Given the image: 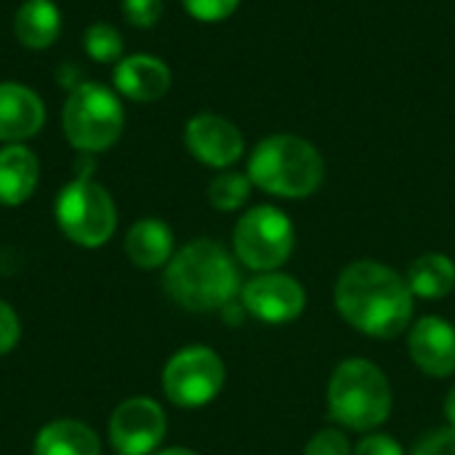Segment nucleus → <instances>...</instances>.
I'll return each mask as SVG.
<instances>
[{"label":"nucleus","instance_id":"obj_1","mask_svg":"<svg viewBox=\"0 0 455 455\" xmlns=\"http://www.w3.org/2000/svg\"><path fill=\"white\" fill-rule=\"evenodd\" d=\"M333 301L344 323L381 341L403 336L413 320V293L405 277L373 259H360L341 269Z\"/></svg>","mask_w":455,"mask_h":455},{"label":"nucleus","instance_id":"obj_2","mask_svg":"<svg viewBox=\"0 0 455 455\" xmlns=\"http://www.w3.org/2000/svg\"><path fill=\"white\" fill-rule=\"evenodd\" d=\"M165 293L187 312L227 309L240 288L237 259L216 240L200 237L173 253L163 275Z\"/></svg>","mask_w":455,"mask_h":455},{"label":"nucleus","instance_id":"obj_3","mask_svg":"<svg viewBox=\"0 0 455 455\" xmlns=\"http://www.w3.org/2000/svg\"><path fill=\"white\" fill-rule=\"evenodd\" d=\"M245 173L256 189L272 197L304 200L323 187L325 157L296 133H272L253 147Z\"/></svg>","mask_w":455,"mask_h":455},{"label":"nucleus","instance_id":"obj_4","mask_svg":"<svg viewBox=\"0 0 455 455\" xmlns=\"http://www.w3.org/2000/svg\"><path fill=\"white\" fill-rule=\"evenodd\" d=\"M392 405V384L376 363L365 357H349L331 373L328 413L344 429L373 432L387 424Z\"/></svg>","mask_w":455,"mask_h":455},{"label":"nucleus","instance_id":"obj_5","mask_svg":"<svg viewBox=\"0 0 455 455\" xmlns=\"http://www.w3.org/2000/svg\"><path fill=\"white\" fill-rule=\"evenodd\" d=\"M61 128L67 141L80 155L107 152L120 141L125 128V109L120 96L96 80L77 83L64 101Z\"/></svg>","mask_w":455,"mask_h":455},{"label":"nucleus","instance_id":"obj_6","mask_svg":"<svg viewBox=\"0 0 455 455\" xmlns=\"http://www.w3.org/2000/svg\"><path fill=\"white\" fill-rule=\"evenodd\" d=\"M61 235L80 248H101L117 229V208L112 195L91 176H75L61 187L53 203Z\"/></svg>","mask_w":455,"mask_h":455},{"label":"nucleus","instance_id":"obj_7","mask_svg":"<svg viewBox=\"0 0 455 455\" xmlns=\"http://www.w3.org/2000/svg\"><path fill=\"white\" fill-rule=\"evenodd\" d=\"M296 248V227L277 205L248 208L232 232L235 259L251 272H277Z\"/></svg>","mask_w":455,"mask_h":455},{"label":"nucleus","instance_id":"obj_8","mask_svg":"<svg viewBox=\"0 0 455 455\" xmlns=\"http://www.w3.org/2000/svg\"><path fill=\"white\" fill-rule=\"evenodd\" d=\"M227 381L224 360L203 344L179 349L163 368V395L176 408H203L213 403Z\"/></svg>","mask_w":455,"mask_h":455},{"label":"nucleus","instance_id":"obj_9","mask_svg":"<svg viewBox=\"0 0 455 455\" xmlns=\"http://www.w3.org/2000/svg\"><path fill=\"white\" fill-rule=\"evenodd\" d=\"M165 411L152 397H131L109 419V443L117 455H152L165 440Z\"/></svg>","mask_w":455,"mask_h":455},{"label":"nucleus","instance_id":"obj_10","mask_svg":"<svg viewBox=\"0 0 455 455\" xmlns=\"http://www.w3.org/2000/svg\"><path fill=\"white\" fill-rule=\"evenodd\" d=\"M243 309L267 325H288L307 309L304 285L285 272H264L248 280L240 291Z\"/></svg>","mask_w":455,"mask_h":455},{"label":"nucleus","instance_id":"obj_11","mask_svg":"<svg viewBox=\"0 0 455 455\" xmlns=\"http://www.w3.org/2000/svg\"><path fill=\"white\" fill-rule=\"evenodd\" d=\"M184 147L197 163L216 171H229L245 155V136L229 117L200 112L184 125Z\"/></svg>","mask_w":455,"mask_h":455},{"label":"nucleus","instance_id":"obj_12","mask_svg":"<svg viewBox=\"0 0 455 455\" xmlns=\"http://www.w3.org/2000/svg\"><path fill=\"white\" fill-rule=\"evenodd\" d=\"M408 355L424 376L451 379L455 373V328L437 315L416 320L408 333Z\"/></svg>","mask_w":455,"mask_h":455},{"label":"nucleus","instance_id":"obj_13","mask_svg":"<svg viewBox=\"0 0 455 455\" xmlns=\"http://www.w3.org/2000/svg\"><path fill=\"white\" fill-rule=\"evenodd\" d=\"M112 80L120 96L139 101V104H149V101L163 99L171 91L173 75H171V67L160 56L131 53L115 64Z\"/></svg>","mask_w":455,"mask_h":455},{"label":"nucleus","instance_id":"obj_14","mask_svg":"<svg viewBox=\"0 0 455 455\" xmlns=\"http://www.w3.org/2000/svg\"><path fill=\"white\" fill-rule=\"evenodd\" d=\"M45 123V104L43 99L13 80L0 83V141L3 144H21L40 133Z\"/></svg>","mask_w":455,"mask_h":455},{"label":"nucleus","instance_id":"obj_15","mask_svg":"<svg viewBox=\"0 0 455 455\" xmlns=\"http://www.w3.org/2000/svg\"><path fill=\"white\" fill-rule=\"evenodd\" d=\"M40 181L37 155L24 144L0 147V205L13 208L32 197Z\"/></svg>","mask_w":455,"mask_h":455},{"label":"nucleus","instance_id":"obj_16","mask_svg":"<svg viewBox=\"0 0 455 455\" xmlns=\"http://www.w3.org/2000/svg\"><path fill=\"white\" fill-rule=\"evenodd\" d=\"M173 253V232L163 219H139L125 235V256L139 269L168 267Z\"/></svg>","mask_w":455,"mask_h":455},{"label":"nucleus","instance_id":"obj_17","mask_svg":"<svg viewBox=\"0 0 455 455\" xmlns=\"http://www.w3.org/2000/svg\"><path fill=\"white\" fill-rule=\"evenodd\" d=\"M13 35L24 48L45 51L61 35V11L53 0H24L13 16Z\"/></svg>","mask_w":455,"mask_h":455},{"label":"nucleus","instance_id":"obj_18","mask_svg":"<svg viewBox=\"0 0 455 455\" xmlns=\"http://www.w3.org/2000/svg\"><path fill=\"white\" fill-rule=\"evenodd\" d=\"M35 455H101V440L99 435L72 419H59L45 424L32 445Z\"/></svg>","mask_w":455,"mask_h":455},{"label":"nucleus","instance_id":"obj_19","mask_svg":"<svg viewBox=\"0 0 455 455\" xmlns=\"http://www.w3.org/2000/svg\"><path fill=\"white\" fill-rule=\"evenodd\" d=\"M403 277L413 296L437 301L455 291V261L445 253H424L408 264Z\"/></svg>","mask_w":455,"mask_h":455},{"label":"nucleus","instance_id":"obj_20","mask_svg":"<svg viewBox=\"0 0 455 455\" xmlns=\"http://www.w3.org/2000/svg\"><path fill=\"white\" fill-rule=\"evenodd\" d=\"M251 189H253V184H251L248 173L221 171L208 187V200L216 211L232 213V211H240L251 200Z\"/></svg>","mask_w":455,"mask_h":455},{"label":"nucleus","instance_id":"obj_21","mask_svg":"<svg viewBox=\"0 0 455 455\" xmlns=\"http://www.w3.org/2000/svg\"><path fill=\"white\" fill-rule=\"evenodd\" d=\"M83 45L96 64H117L123 59V35L107 21H93L83 35Z\"/></svg>","mask_w":455,"mask_h":455},{"label":"nucleus","instance_id":"obj_22","mask_svg":"<svg viewBox=\"0 0 455 455\" xmlns=\"http://www.w3.org/2000/svg\"><path fill=\"white\" fill-rule=\"evenodd\" d=\"M352 443L341 429H320L309 437V443L304 445V455H352Z\"/></svg>","mask_w":455,"mask_h":455},{"label":"nucleus","instance_id":"obj_23","mask_svg":"<svg viewBox=\"0 0 455 455\" xmlns=\"http://www.w3.org/2000/svg\"><path fill=\"white\" fill-rule=\"evenodd\" d=\"M184 3V11L203 21V24H216V21H224L229 19L243 0H181Z\"/></svg>","mask_w":455,"mask_h":455},{"label":"nucleus","instance_id":"obj_24","mask_svg":"<svg viewBox=\"0 0 455 455\" xmlns=\"http://www.w3.org/2000/svg\"><path fill=\"white\" fill-rule=\"evenodd\" d=\"M123 13L128 24L139 29H149L163 16V0H123Z\"/></svg>","mask_w":455,"mask_h":455},{"label":"nucleus","instance_id":"obj_25","mask_svg":"<svg viewBox=\"0 0 455 455\" xmlns=\"http://www.w3.org/2000/svg\"><path fill=\"white\" fill-rule=\"evenodd\" d=\"M413 455H455V427L427 432L413 448Z\"/></svg>","mask_w":455,"mask_h":455},{"label":"nucleus","instance_id":"obj_26","mask_svg":"<svg viewBox=\"0 0 455 455\" xmlns=\"http://www.w3.org/2000/svg\"><path fill=\"white\" fill-rule=\"evenodd\" d=\"M21 339V323L16 317V312L8 307V301L0 299V357L8 355Z\"/></svg>","mask_w":455,"mask_h":455},{"label":"nucleus","instance_id":"obj_27","mask_svg":"<svg viewBox=\"0 0 455 455\" xmlns=\"http://www.w3.org/2000/svg\"><path fill=\"white\" fill-rule=\"evenodd\" d=\"M352 455H405L403 445L389 435H368L357 443Z\"/></svg>","mask_w":455,"mask_h":455},{"label":"nucleus","instance_id":"obj_28","mask_svg":"<svg viewBox=\"0 0 455 455\" xmlns=\"http://www.w3.org/2000/svg\"><path fill=\"white\" fill-rule=\"evenodd\" d=\"M445 419H448V427H455V387L445 397Z\"/></svg>","mask_w":455,"mask_h":455},{"label":"nucleus","instance_id":"obj_29","mask_svg":"<svg viewBox=\"0 0 455 455\" xmlns=\"http://www.w3.org/2000/svg\"><path fill=\"white\" fill-rule=\"evenodd\" d=\"M152 455H197L195 451H187V448H168V451H157Z\"/></svg>","mask_w":455,"mask_h":455}]
</instances>
